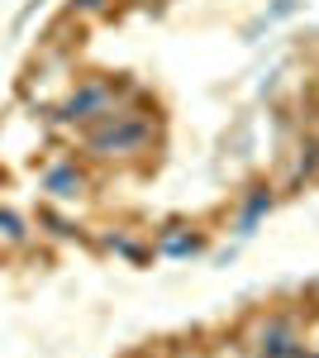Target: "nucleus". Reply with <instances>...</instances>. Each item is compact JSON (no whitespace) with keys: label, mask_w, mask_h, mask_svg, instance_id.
Here are the masks:
<instances>
[{"label":"nucleus","mask_w":319,"mask_h":358,"mask_svg":"<svg viewBox=\"0 0 319 358\" xmlns=\"http://www.w3.org/2000/svg\"><path fill=\"white\" fill-rule=\"evenodd\" d=\"M110 110H114V106H110V82H86L62 101L57 115H62L67 124H96V120H105Z\"/></svg>","instance_id":"2"},{"label":"nucleus","mask_w":319,"mask_h":358,"mask_svg":"<svg viewBox=\"0 0 319 358\" xmlns=\"http://www.w3.org/2000/svg\"><path fill=\"white\" fill-rule=\"evenodd\" d=\"M43 192H53V196H62V201H72V196L86 192V177H81L77 163H57V167H48V172H43Z\"/></svg>","instance_id":"4"},{"label":"nucleus","mask_w":319,"mask_h":358,"mask_svg":"<svg viewBox=\"0 0 319 358\" xmlns=\"http://www.w3.org/2000/svg\"><path fill=\"white\" fill-rule=\"evenodd\" d=\"M258 354H262V358H295V354H300V339H295V330L286 325V320H267Z\"/></svg>","instance_id":"3"},{"label":"nucleus","mask_w":319,"mask_h":358,"mask_svg":"<svg viewBox=\"0 0 319 358\" xmlns=\"http://www.w3.org/2000/svg\"><path fill=\"white\" fill-rule=\"evenodd\" d=\"M0 239H5V244H24L29 239V224L20 220L15 210H5V206H0Z\"/></svg>","instance_id":"5"},{"label":"nucleus","mask_w":319,"mask_h":358,"mask_svg":"<svg viewBox=\"0 0 319 358\" xmlns=\"http://www.w3.org/2000/svg\"><path fill=\"white\" fill-rule=\"evenodd\" d=\"M143 138H148V124H143V120H133V115H124V110H110L105 120L91 124L86 148L101 153V158H110V153H133V148H143Z\"/></svg>","instance_id":"1"},{"label":"nucleus","mask_w":319,"mask_h":358,"mask_svg":"<svg viewBox=\"0 0 319 358\" xmlns=\"http://www.w3.org/2000/svg\"><path fill=\"white\" fill-rule=\"evenodd\" d=\"M110 0H72V15H105Z\"/></svg>","instance_id":"6"},{"label":"nucleus","mask_w":319,"mask_h":358,"mask_svg":"<svg viewBox=\"0 0 319 358\" xmlns=\"http://www.w3.org/2000/svg\"><path fill=\"white\" fill-rule=\"evenodd\" d=\"M38 10H43V0H29L24 10H20V20H15V29H24L29 20H34V15H38Z\"/></svg>","instance_id":"7"}]
</instances>
